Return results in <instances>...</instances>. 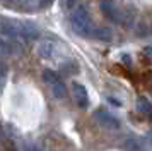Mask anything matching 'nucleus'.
<instances>
[{
  "label": "nucleus",
  "mask_w": 152,
  "mask_h": 151,
  "mask_svg": "<svg viewBox=\"0 0 152 151\" xmlns=\"http://www.w3.org/2000/svg\"><path fill=\"white\" fill-rule=\"evenodd\" d=\"M72 27L79 36H84L87 38L92 34V21H91V16H89V10L86 5H77L72 12Z\"/></svg>",
  "instance_id": "1"
},
{
  "label": "nucleus",
  "mask_w": 152,
  "mask_h": 151,
  "mask_svg": "<svg viewBox=\"0 0 152 151\" xmlns=\"http://www.w3.org/2000/svg\"><path fill=\"white\" fill-rule=\"evenodd\" d=\"M94 118L97 120V124L101 127H104L108 130H115L120 127V120L115 115H111L110 112H106V110H96L94 112Z\"/></svg>",
  "instance_id": "2"
},
{
  "label": "nucleus",
  "mask_w": 152,
  "mask_h": 151,
  "mask_svg": "<svg viewBox=\"0 0 152 151\" xmlns=\"http://www.w3.org/2000/svg\"><path fill=\"white\" fill-rule=\"evenodd\" d=\"M72 98L79 108H87L89 107V93H87V88L80 84V82H74L72 84Z\"/></svg>",
  "instance_id": "3"
},
{
  "label": "nucleus",
  "mask_w": 152,
  "mask_h": 151,
  "mask_svg": "<svg viewBox=\"0 0 152 151\" xmlns=\"http://www.w3.org/2000/svg\"><path fill=\"white\" fill-rule=\"evenodd\" d=\"M101 10H103L106 19L113 21V22H118V21H120V10H118V7L115 5V2H111V0H103V2H101Z\"/></svg>",
  "instance_id": "4"
},
{
  "label": "nucleus",
  "mask_w": 152,
  "mask_h": 151,
  "mask_svg": "<svg viewBox=\"0 0 152 151\" xmlns=\"http://www.w3.org/2000/svg\"><path fill=\"white\" fill-rule=\"evenodd\" d=\"M56 52V45L53 41H43L41 45L38 47V55L41 58H51Z\"/></svg>",
  "instance_id": "5"
},
{
  "label": "nucleus",
  "mask_w": 152,
  "mask_h": 151,
  "mask_svg": "<svg viewBox=\"0 0 152 151\" xmlns=\"http://www.w3.org/2000/svg\"><path fill=\"white\" fill-rule=\"evenodd\" d=\"M137 108L147 118H152V103L145 98V96H138L137 98Z\"/></svg>",
  "instance_id": "6"
},
{
  "label": "nucleus",
  "mask_w": 152,
  "mask_h": 151,
  "mask_svg": "<svg viewBox=\"0 0 152 151\" xmlns=\"http://www.w3.org/2000/svg\"><path fill=\"white\" fill-rule=\"evenodd\" d=\"M51 93H53L55 98H65V95H67V88H65V84H63L62 81H56V82L51 84Z\"/></svg>",
  "instance_id": "7"
},
{
  "label": "nucleus",
  "mask_w": 152,
  "mask_h": 151,
  "mask_svg": "<svg viewBox=\"0 0 152 151\" xmlns=\"http://www.w3.org/2000/svg\"><path fill=\"white\" fill-rule=\"evenodd\" d=\"M43 81L51 86L53 82L60 81V77H58V74H56L55 70H51V69H45V70H43Z\"/></svg>",
  "instance_id": "8"
},
{
  "label": "nucleus",
  "mask_w": 152,
  "mask_h": 151,
  "mask_svg": "<svg viewBox=\"0 0 152 151\" xmlns=\"http://www.w3.org/2000/svg\"><path fill=\"white\" fill-rule=\"evenodd\" d=\"M10 53H12V45L7 40H2L0 38V58L5 57V55H10Z\"/></svg>",
  "instance_id": "9"
},
{
  "label": "nucleus",
  "mask_w": 152,
  "mask_h": 151,
  "mask_svg": "<svg viewBox=\"0 0 152 151\" xmlns=\"http://www.w3.org/2000/svg\"><path fill=\"white\" fill-rule=\"evenodd\" d=\"M92 34L96 36L97 40H103V41H110L111 40V31L110 29H97V31H92Z\"/></svg>",
  "instance_id": "10"
},
{
  "label": "nucleus",
  "mask_w": 152,
  "mask_h": 151,
  "mask_svg": "<svg viewBox=\"0 0 152 151\" xmlns=\"http://www.w3.org/2000/svg\"><path fill=\"white\" fill-rule=\"evenodd\" d=\"M5 79H7V67L0 62V96H2L4 88H5Z\"/></svg>",
  "instance_id": "11"
},
{
  "label": "nucleus",
  "mask_w": 152,
  "mask_h": 151,
  "mask_svg": "<svg viewBox=\"0 0 152 151\" xmlns=\"http://www.w3.org/2000/svg\"><path fill=\"white\" fill-rule=\"evenodd\" d=\"M145 55H147L149 58H152V47H147V48H145Z\"/></svg>",
  "instance_id": "12"
},
{
  "label": "nucleus",
  "mask_w": 152,
  "mask_h": 151,
  "mask_svg": "<svg viewBox=\"0 0 152 151\" xmlns=\"http://www.w3.org/2000/svg\"><path fill=\"white\" fill-rule=\"evenodd\" d=\"M51 4V0H41V5H50Z\"/></svg>",
  "instance_id": "13"
},
{
  "label": "nucleus",
  "mask_w": 152,
  "mask_h": 151,
  "mask_svg": "<svg viewBox=\"0 0 152 151\" xmlns=\"http://www.w3.org/2000/svg\"><path fill=\"white\" fill-rule=\"evenodd\" d=\"M9 151H15V148H14V144H10V143H9Z\"/></svg>",
  "instance_id": "14"
},
{
  "label": "nucleus",
  "mask_w": 152,
  "mask_h": 151,
  "mask_svg": "<svg viewBox=\"0 0 152 151\" xmlns=\"http://www.w3.org/2000/svg\"><path fill=\"white\" fill-rule=\"evenodd\" d=\"M28 151H38V150H36V148H33V146H29V148H28Z\"/></svg>",
  "instance_id": "15"
},
{
  "label": "nucleus",
  "mask_w": 152,
  "mask_h": 151,
  "mask_svg": "<svg viewBox=\"0 0 152 151\" xmlns=\"http://www.w3.org/2000/svg\"><path fill=\"white\" fill-rule=\"evenodd\" d=\"M4 2H5V0H4ZM7 2H10V0H7Z\"/></svg>",
  "instance_id": "16"
}]
</instances>
